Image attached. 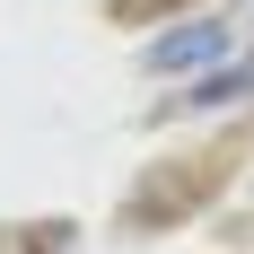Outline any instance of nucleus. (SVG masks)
Here are the masks:
<instances>
[{"instance_id": "obj_4", "label": "nucleus", "mask_w": 254, "mask_h": 254, "mask_svg": "<svg viewBox=\"0 0 254 254\" xmlns=\"http://www.w3.org/2000/svg\"><path fill=\"white\" fill-rule=\"evenodd\" d=\"M246 62H254V53H246Z\"/></svg>"}, {"instance_id": "obj_3", "label": "nucleus", "mask_w": 254, "mask_h": 254, "mask_svg": "<svg viewBox=\"0 0 254 254\" xmlns=\"http://www.w3.org/2000/svg\"><path fill=\"white\" fill-rule=\"evenodd\" d=\"M114 9H123V18H140V9H167V0H114Z\"/></svg>"}, {"instance_id": "obj_1", "label": "nucleus", "mask_w": 254, "mask_h": 254, "mask_svg": "<svg viewBox=\"0 0 254 254\" xmlns=\"http://www.w3.org/2000/svg\"><path fill=\"white\" fill-rule=\"evenodd\" d=\"M140 62H149L158 79H202V70H219V62H228V18H184V26H167Z\"/></svg>"}, {"instance_id": "obj_2", "label": "nucleus", "mask_w": 254, "mask_h": 254, "mask_svg": "<svg viewBox=\"0 0 254 254\" xmlns=\"http://www.w3.org/2000/svg\"><path fill=\"white\" fill-rule=\"evenodd\" d=\"M237 97H254V62H219V70H202L193 79V105H237Z\"/></svg>"}]
</instances>
